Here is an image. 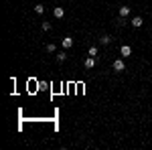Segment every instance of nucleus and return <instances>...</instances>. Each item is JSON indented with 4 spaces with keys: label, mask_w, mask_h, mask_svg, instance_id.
<instances>
[{
    "label": "nucleus",
    "mask_w": 152,
    "mask_h": 150,
    "mask_svg": "<svg viewBox=\"0 0 152 150\" xmlns=\"http://www.w3.org/2000/svg\"><path fill=\"white\" fill-rule=\"evenodd\" d=\"M112 67H114V71H118V73L126 69V65H124V61H122V59H116V61H114V65H112Z\"/></svg>",
    "instance_id": "f257e3e1"
},
{
    "label": "nucleus",
    "mask_w": 152,
    "mask_h": 150,
    "mask_svg": "<svg viewBox=\"0 0 152 150\" xmlns=\"http://www.w3.org/2000/svg\"><path fill=\"white\" fill-rule=\"evenodd\" d=\"M120 55H122V57H130V55H132V47L124 45V47L120 49Z\"/></svg>",
    "instance_id": "f03ea898"
},
{
    "label": "nucleus",
    "mask_w": 152,
    "mask_h": 150,
    "mask_svg": "<svg viewBox=\"0 0 152 150\" xmlns=\"http://www.w3.org/2000/svg\"><path fill=\"white\" fill-rule=\"evenodd\" d=\"M83 65H85V69H93L95 67V57H87Z\"/></svg>",
    "instance_id": "7ed1b4c3"
},
{
    "label": "nucleus",
    "mask_w": 152,
    "mask_h": 150,
    "mask_svg": "<svg viewBox=\"0 0 152 150\" xmlns=\"http://www.w3.org/2000/svg\"><path fill=\"white\" fill-rule=\"evenodd\" d=\"M61 45H63V49H71V47H73V39H71V37H65L63 41H61Z\"/></svg>",
    "instance_id": "20e7f679"
},
{
    "label": "nucleus",
    "mask_w": 152,
    "mask_h": 150,
    "mask_svg": "<svg viewBox=\"0 0 152 150\" xmlns=\"http://www.w3.org/2000/svg\"><path fill=\"white\" fill-rule=\"evenodd\" d=\"M53 14H55V18H63V16H65V10H63L61 6H55V10H53Z\"/></svg>",
    "instance_id": "39448f33"
},
{
    "label": "nucleus",
    "mask_w": 152,
    "mask_h": 150,
    "mask_svg": "<svg viewBox=\"0 0 152 150\" xmlns=\"http://www.w3.org/2000/svg\"><path fill=\"white\" fill-rule=\"evenodd\" d=\"M132 27H134V29H140V27H142V16H134V18H132Z\"/></svg>",
    "instance_id": "423d86ee"
},
{
    "label": "nucleus",
    "mask_w": 152,
    "mask_h": 150,
    "mask_svg": "<svg viewBox=\"0 0 152 150\" xmlns=\"http://www.w3.org/2000/svg\"><path fill=\"white\" fill-rule=\"evenodd\" d=\"M128 14H130V6H120V16L126 18Z\"/></svg>",
    "instance_id": "0eeeda50"
},
{
    "label": "nucleus",
    "mask_w": 152,
    "mask_h": 150,
    "mask_svg": "<svg viewBox=\"0 0 152 150\" xmlns=\"http://www.w3.org/2000/svg\"><path fill=\"white\" fill-rule=\"evenodd\" d=\"M110 41H112V39L108 37V35H104V37L99 39V43H102V45H104V47H106V45H110Z\"/></svg>",
    "instance_id": "6e6552de"
},
{
    "label": "nucleus",
    "mask_w": 152,
    "mask_h": 150,
    "mask_svg": "<svg viewBox=\"0 0 152 150\" xmlns=\"http://www.w3.org/2000/svg\"><path fill=\"white\" fill-rule=\"evenodd\" d=\"M35 12H37V14H43V12H45V6H43V4H35Z\"/></svg>",
    "instance_id": "1a4fd4ad"
},
{
    "label": "nucleus",
    "mask_w": 152,
    "mask_h": 150,
    "mask_svg": "<svg viewBox=\"0 0 152 150\" xmlns=\"http://www.w3.org/2000/svg\"><path fill=\"white\" fill-rule=\"evenodd\" d=\"M45 49H47V53H55V51H57V47H55L53 43H49V45H47Z\"/></svg>",
    "instance_id": "9d476101"
},
{
    "label": "nucleus",
    "mask_w": 152,
    "mask_h": 150,
    "mask_svg": "<svg viewBox=\"0 0 152 150\" xmlns=\"http://www.w3.org/2000/svg\"><path fill=\"white\" fill-rule=\"evenodd\" d=\"M87 55H89V57H95V55H97V47H89Z\"/></svg>",
    "instance_id": "9b49d317"
},
{
    "label": "nucleus",
    "mask_w": 152,
    "mask_h": 150,
    "mask_svg": "<svg viewBox=\"0 0 152 150\" xmlns=\"http://www.w3.org/2000/svg\"><path fill=\"white\" fill-rule=\"evenodd\" d=\"M65 59H67V55H65V53H63V51H61V53H59V55H57V63H63V61H65Z\"/></svg>",
    "instance_id": "f8f14e48"
},
{
    "label": "nucleus",
    "mask_w": 152,
    "mask_h": 150,
    "mask_svg": "<svg viewBox=\"0 0 152 150\" xmlns=\"http://www.w3.org/2000/svg\"><path fill=\"white\" fill-rule=\"evenodd\" d=\"M41 29H43V31H51V25H49V22H43Z\"/></svg>",
    "instance_id": "ddd939ff"
}]
</instances>
